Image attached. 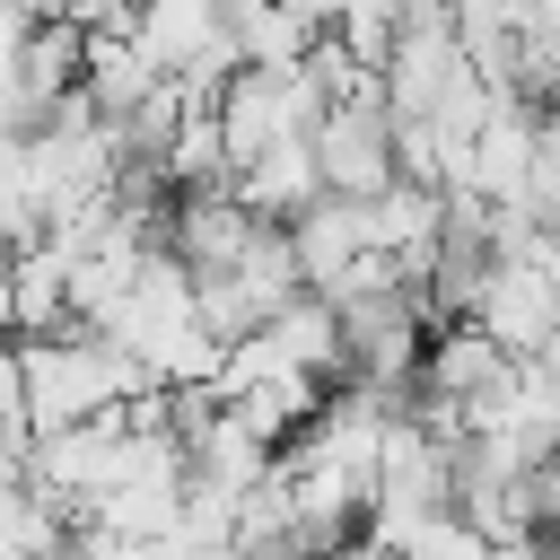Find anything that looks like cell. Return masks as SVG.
Wrapping results in <instances>:
<instances>
[{
	"mask_svg": "<svg viewBox=\"0 0 560 560\" xmlns=\"http://www.w3.org/2000/svg\"><path fill=\"white\" fill-rule=\"evenodd\" d=\"M18 376H26V429H61V420H88V411L158 385L122 341H105V332H88V324L18 332Z\"/></svg>",
	"mask_w": 560,
	"mask_h": 560,
	"instance_id": "obj_1",
	"label": "cell"
},
{
	"mask_svg": "<svg viewBox=\"0 0 560 560\" xmlns=\"http://www.w3.org/2000/svg\"><path fill=\"white\" fill-rule=\"evenodd\" d=\"M131 44H140L192 105H210L219 79L245 61V52H236V26H228L219 0H131Z\"/></svg>",
	"mask_w": 560,
	"mask_h": 560,
	"instance_id": "obj_2",
	"label": "cell"
},
{
	"mask_svg": "<svg viewBox=\"0 0 560 560\" xmlns=\"http://www.w3.org/2000/svg\"><path fill=\"white\" fill-rule=\"evenodd\" d=\"M306 149H315V175H324V192H376V184H394V114H385V96L368 88V96H332L324 114H315V131H306Z\"/></svg>",
	"mask_w": 560,
	"mask_h": 560,
	"instance_id": "obj_3",
	"label": "cell"
},
{
	"mask_svg": "<svg viewBox=\"0 0 560 560\" xmlns=\"http://www.w3.org/2000/svg\"><path fill=\"white\" fill-rule=\"evenodd\" d=\"M508 359H525L542 332H560V298H551V280L525 262V254H490V271H481V289H472V306H464Z\"/></svg>",
	"mask_w": 560,
	"mask_h": 560,
	"instance_id": "obj_4",
	"label": "cell"
},
{
	"mask_svg": "<svg viewBox=\"0 0 560 560\" xmlns=\"http://www.w3.org/2000/svg\"><path fill=\"white\" fill-rule=\"evenodd\" d=\"M508 376V350L472 324V315H446L429 341H420V368H411V394H446V402H472Z\"/></svg>",
	"mask_w": 560,
	"mask_h": 560,
	"instance_id": "obj_5",
	"label": "cell"
},
{
	"mask_svg": "<svg viewBox=\"0 0 560 560\" xmlns=\"http://www.w3.org/2000/svg\"><path fill=\"white\" fill-rule=\"evenodd\" d=\"M158 79H166V70L131 44V26H88V35H79V96H88L105 122H122Z\"/></svg>",
	"mask_w": 560,
	"mask_h": 560,
	"instance_id": "obj_6",
	"label": "cell"
},
{
	"mask_svg": "<svg viewBox=\"0 0 560 560\" xmlns=\"http://www.w3.org/2000/svg\"><path fill=\"white\" fill-rule=\"evenodd\" d=\"M228 192H236L254 219H289L298 201H315V192H324V175H315V149H306V131H289V140H262L254 158H236V166H228Z\"/></svg>",
	"mask_w": 560,
	"mask_h": 560,
	"instance_id": "obj_7",
	"label": "cell"
},
{
	"mask_svg": "<svg viewBox=\"0 0 560 560\" xmlns=\"http://www.w3.org/2000/svg\"><path fill=\"white\" fill-rule=\"evenodd\" d=\"M280 236H289V254H298V280H306V289H332V280H341V262L368 245V236H359V201H350V192H315V201H298V210L280 219Z\"/></svg>",
	"mask_w": 560,
	"mask_h": 560,
	"instance_id": "obj_8",
	"label": "cell"
},
{
	"mask_svg": "<svg viewBox=\"0 0 560 560\" xmlns=\"http://www.w3.org/2000/svg\"><path fill=\"white\" fill-rule=\"evenodd\" d=\"M219 402H228V420H245L262 446H280V438H289V429L324 402V376H315V368H262V376L228 385Z\"/></svg>",
	"mask_w": 560,
	"mask_h": 560,
	"instance_id": "obj_9",
	"label": "cell"
},
{
	"mask_svg": "<svg viewBox=\"0 0 560 560\" xmlns=\"http://www.w3.org/2000/svg\"><path fill=\"white\" fill-rule=\"evenodd\" d=\"M61 271H70V254H61L52 236H35V245L9 254V332H61V324H70Z\"/></svg>",
	"mask_w": 560,
	"mask_h": 560,
	"instance_id": "obj_10",
	"label": "cell"
},
{
	"mask_svg": "<svg viewBox=\"0 0 560 560\" xmlns=\"http://www.w3.org/2000/svg\"><path fill=\"white\" fill-rule=\"evenodd\" d=\"M289 368H315L324 385L341 376V324H332V298H315V289H298V298H280L262 324H254Z\"/></svg>",
	"mask_w": 560,
	"mask_h": 560,
	"instance_id": "obj_11",
	"label": "cell"
},
{
	"mask_svg": "<svg viewBox=\"0 0 560 560\" xmlns=\"http://www.w3.org/2000/svg\"><path fill=\"white\" fill-rule=\"evenodd\" d=\"M79 79V26L70 18H26V35H18V61H9V88L18 96H35V105H52L61 88Z\"/></svg>",
	"mask_w": 560,
	"mask_h": 560,
	"instance_id": "obj_12",
	"label": "cell"
},
{
	"mask_svg": "<svg viewBox=\"0 0 560 560\" xmlns=\"http://www.w3.org/2000/svg\"><path fill=\"white\" fill-rule=\"evenodd\" d=\"M166 184H228V140H219V114L210 105H184V122L166 131V149L149 158Z\"/></svg>",
	"mask_w": 560,
	"mask_h": 560,
	"instance_id": "obj_13",
	"label": "cell"
},
{
	"mask_svg": "<svg viewBox=\"0 0 560 560\" xmlns=\"http://www.w3.org/2000/svg\"><path fill=\"white\" fill-rule=\"evenodd\" d=\"M228 26H236V52H245V61H298V52L315 44V18L289 9V0H254V9H236Z\"/></svg>",
	"mask_w": 560,
	"mask_h": 560,
	"instance_id": "obj_14",
	"label": "cell"
},
{
	"mask_svg": "<svg viewBox=\"0 0 560 560\" xmlns=\"http://www.w3.org/2000/svg\"><path fill=\"white\" fill-rule=\"evenodd\" d=\"M0 438H26V376H18V332H0Z\"/></svg>",
	"mask_w": 560,
	"mask_h": 560,
	"instance_id": "obj_15",
	"label": "cell"
},
{
	"mask_svg": "<svg viewBox=\"0 0 560 560\" xmlns=\"http://www.w3.org/2000/svg\"><path fill=\"white\" fill-rule=\"evenodd\" d=\"M18 35H26V9L0 0V79H9V61H18Z\"/></svg>",
	"mask_w": 560,
	"mask_h": 560,
	"instance_id": "obj_16",
	"label": "cell"
},
{
	"mask_svg": "<svg viewBox=\"0 0 560 560\" xmlns=\"http://www.w3.org/2000/svg\"><path fill=\"white\" fill-rule=\"evenodd\" d=\"M9 254H18V245H0V332H9Z\"/></svg>",
	"mask_w": 560,
	"mask_h": 560,
	"instance_id": "obj_17",
	"label": "cell"
},
{
	"mask_svg": "<svg viewBox=\"0 0 560 560\" xmlns=\"http://www.w3.org/2000/svg\"><path fill=\"white\" fill-rule=\"evenodd\" d=\"M289 9H306V18H315V26H324V18H332V9H341V0H289Z\"/></svg>",
	"mask_w": 560,
	"mask_h": 560,
	"instance_id": "obj_18",
	"label": "cell"
}]
</instances>
